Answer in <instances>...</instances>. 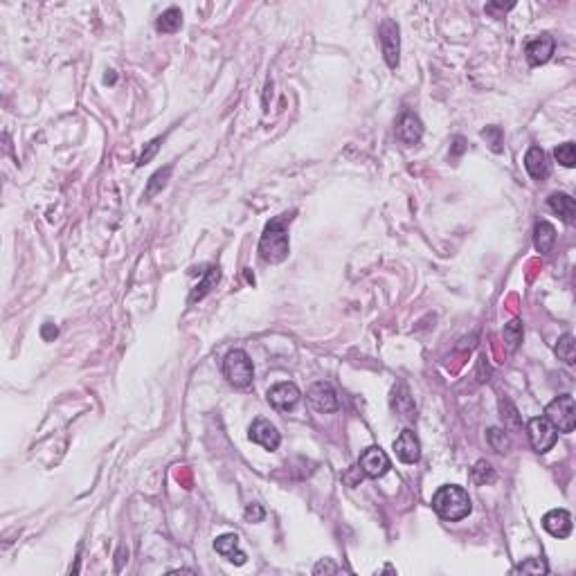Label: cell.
I'll return each instance as SVG.
<instances>
[{
    "instance_id": "cell-1",
    "label": "cell",
    "mask_w": 576,
    "mask_h": 576,
    "mask_svg": "<svg viewBox=\"0 0 576 576\" xmlns=\"http://www.w3.org/2000/svg\"><path fill=\"white\" fill-rule=\"evenodd\" d=\"M293 216L295 212H286L266 223L264 234L259 239V257L268 264H282L288 257V225H291Z\"/></svg>"
},
{
    "instance_id": "cell-2",
    "label": "cell",
    "mask_w": 576,
    "mask_h": 576,
    "mask_svg": "<svg viewBox=\"0 0 576 576\" xmlns=\"http://www.w3.org/2000/svg\"><path fill=\"white\" fill-rule=\"evenodd\" d=\"M432 509L441 520L459 522L468 516L470 509H473V504H470V497L464 488L448 484V486H441L439 491L432 495Z\"/></svg>"
},
{
    "instance_id": "cell-3",
    "label": "cell",
    "mask_w": 576,
    "mask_h": 576,
    "mask_svg": "<svg viewBox=\"0 0 576 576\" xmlns=\"http://www.w3.org/2000/svg\"><path fill=\"white\" fill-rule=\"evenodd\" d=\"M223 374L234 387H248L252 378H255V369H252L250 356L243 349H232L228 356L223 358Z\"/></svg>"
},
{
    "instance_id": "cell-4",
    "label": "cell",
    "mask_w": 576,
    "mask_h": 576,
    "mask_svg": "<svg viewBox=\"0 0 576 576\" xmlns=\"http://www.w3.org/2000/svg\"><path fill=\"white\" fill-rule=\"evenodd\" d=\"M545 419L552 423L558 432H572L576 428V403L572 394L556 396L552 403L545 407Z\"/></svg>"
},
{
    "instance_id": "cell-5",
    "label": "cell",
    "mask_w": 576,
    "mask_h": 576,
    "mask_svg": "<svg viewBox=\"0 0 576 576\" xmlns=\"http://www.w3.org/2000/svg\"><path fill=\"white\" fill-rule=\"evenodd\" d=\"M527 434H529L531 446H534V450L538 452V455H545L547 450H552L554 443H556V439H558L556 428H554L552 423H549L545 416H534V419H529V423H527Z\"/></svg>"
},
{
    "instance_id": "cell-6",
    "label": "cell",
    "mask_w": 576,
    "mask_h": 576,
    "mask_svg": "<svg viewBox=\"0 0 576 576\" xmlns=\"http://www.w3.org/2000/svg\"><path fill=\"white\" fill-rule=\"evenodd\" d=\"M390 466H392L390 457L381 446H369L367 450H363L361 459H358V468L363 470V475H367L372 479L383 477L390 470Z\"/></svg>"
},
{
    "instance_id": "cell-7",
    "label": "cell",
    "mask_w": 576,
    "mask_h": 576,
    "mask_svg": "<svg viewBox=\"0 0 576 576\" xmlns=\"http://www.w3.org/2000/svg\"><path fill=\"white\" fill-rule=\"evenodd\" d=\"M378 37H381V48H383V57H385L387 66L394 70L399 66V52H401V37H399V25L385 19L378 30Z\"/></svg>"
},
{
    "instance_id": "cell-8",
    "label": "cell",
    "mask_w": 576,
    "mask_h": 576,
    "mask_svg": "<svg viewBox=\"0 0 576 576\" xmlns=\"http://www.w3.org/2000/svg\"><path fill=\"white\" fill-rule=\"evenodd\" d=\"M300 390L295 383H277V385H273L268 390V403L273 405L275 410H279V412H291V410L300 403Z\"/></svg>"
},
{
    "instance_id": "cell-9",
    "label": "cell",
    "mask_w": 576,
    "mask_h": 576,
    "mask_svg": "<svg viewBox=\"0 0 576 576\" xmlns=\"http://www.w3.org/2000/svg\"><path fill=\"white\" fill-rule=\"evenodd\" d=\"M309 401H311V405L318 410V412H336V410L340 407V401H338V394H336V390L329 385V383L325 381H318V383H313V385L309 387Z\"/></svg>"
},
{
    "instance_id": "cell-10",
    "label": "cell",
    "mask_w": 576,
    "mask_h": 576,
    "mask_svg": "<svg viewBox=\"0 0 576 576\" xmlns=\"http://www.w3.org/2000/svg\"><path fill=\"white\" fill-rule=\"evenodd\" d=\"M248 437H250V441L259 443V446H264L266 450H277L279 443H282V437H279L277 428L264 416H259V419L252 421L250 430H248Z\"/></svg>"
},
{
    "instance_id": "cell-11",
    "label": "cell",
    "mask_w": 576,
    "mask_h": 576,
    "mask_svg": "<svg viewBox=\"0 0 576 576\" xmlns=\"http://www.w3.org/2000/svg\"><path fill=\"white\" fill-rule=\"evenodd\" d=\"M423 135V124L419 115H414L412 111H403L396 119V137L407 146L419 144V140Z\"/></svg>"
},
{
    "instance_id": "cell-12",
    "label": "cell",
    "mask_w": 576,
    "mask_h": 576,
    "mask_svg": "<svg viewBox=\"0 0 576 576\" xmlns=\"http://www.w3.org/2000/svg\"><path fill=\"white\" fill-rule=\"evenodd\" d=\"M554 48H556V43H554L552 37H549V34H540V37L531 39L527 43V48H525V55H527L529 66H543V64H547V61L552 59V55H554Z\"/></svg>"
},
{
    "instance_id": "cell-13",
    "label": "cell",
    "mask_w": 576,
    "mask_h": 576,
    "mask_svg": "<svg viewBox=\"0 0 576 576\" xmlns=\"http://www.w3.org/2000/svg\"><path fill=\"white\" fill-rule=\"evenodd\" d=\"M543 527H545L547 534H552L554 538H567V536L572 534L574 522H572L570 511H565V509H552V511L545 513Z\"/></svg>"
},
{
    "instance_id": "cell-14",
    "label": "cell",
    "mask_w": 576,
    "mask_h": 576,
    "mask_svg": "<svg viewBox=\"0 0 576 576\" xmlns=\"http://www.w3.org/2000/svg\"><path fill=\"white\" fill-rule=\"evenodd\" d=\"M394 450L403 464H416L421 459V443H419L412 430H403L399 434V439L394 441Z\"/></svg>"
},
{
    "instance_id": "cell-15",
    "label": "cell",
    "mask_w": 576,
    "mask_h": 576,
    "mask_svg": "<svg viewBox=\"0 0 576 576\" xmlns=\"http://www.w3.org/2000/svg\"><path fill=\"white\" fill-rule=\"evenodd\" d=\"M214 549L219 552L221 556L228 558L230 563L234 565H243L246 563V554L239 549V536L237 534H223L214 540Z\"/></svg>"
},
{
    "instance_id": "cell-16",
    "label": "cell",
    "mask_w": 576,
    "mask_h": 576,
    "mask_svg": "<svg viewBox=\"0 0 576 576\" xmlns=\"http://www.w3.org/2000/svg\"><path fill=\"white\" fill-rule=\"evenodd\" d=\"M525 167L529 171V176L534 180H545L549 176V162L547 153L540 146H531L525 155Z\"/></svg>"
},
{
    "instance_id": "cell-17",
    "label": "cell",
    "mask_w": 576,
    "mask_h": 576,
    "mask_svg": "<svg viewBox=\"0 0 576 576\" xmlns=\"http://www.w3.org/2000/svg\"><path fill=\"white\" fill-rule=\"evenodd\" d=\"M547 205L554 214H558L565 223H574L576 219V203L570 194H563V191H556L547 198Z\"/></svg>"
},
{
    "instance_id": "cell-18",
    "label": "cell",
    "mask_w": 576,
    "mask_h": 576,
    "mask_svg": "<svg viewBox=\"0 0 576 576\" xmlns=\"http://www.w3.org/2000/svg\"><path fill=\"white\" fill-rule=\"evenodd\" d=\"M556 243V228L549 221H536L534 225V246L540 255H549Z\"/></svg>"
},
{
    "instance_id": "cell-19",
    "label": "cell",
    "mask_w": 576,
    "mask_h": 576,
    "mask_svg": "<svg viewBox=\"0 0 576 576\" xmlns=\"http://www.w3.org/2000/svg\"><path fill=\"white\" fill-rule=\"evenodd\" d=\"M219 279H221V268L219 266H209L207 270H205V279L203 282H200L194 291H191V295H189V304H194V302H198V300H203L205 295L212 291V286H216L219 284Z\"/></svg>"
},
{
    "instance_id": "cell-20",
    "label": "cell",
    "mask_w": 576,
    "mask_h": 576,
    "mask_svg": "<svg viewBox=\"0 0 576 576\" xmlns=\"http://www.w3.org/2000/svg\"><path fill=\"white\" fill-rule=\"evenodd\" d=\"M180 25H182V12L178 10V7H171V10L162 12L158 16V21H155V30L162 32V34H173V32L180 30Z\"/></svg>"
},
{
    "instance_id": "cell-21",
    "label": "cell",
    "mask_w": 576,
    "mask_h": 576,
    "mask_svg": "<svg viewBox=\"0 0 576 576\" xmlns=\"http://www.w3.org/2000/svg\"><path fill=\"white\" fill-rule=\"evenodd\" d=\"M470 482L477 484V486H484V484H491L495 482V470L493 466L488 464L486 459H479L477 464L470 468Z\"/></svg>"
},
{
    "instance_id": "cell-22",
    "label": "cell",
    "mask_w": 576,
    "mask_h": 576,
    "mask_svg": "<svg viewBox=\"0 0 576 576\" xmlns=\"http://www.w3.org/2000/svg\"><path fill=\"white\" fill-rule=\"evenodd\" d=\"M504 345H507V352L513 354L522 343V322L520 320H511L509 325H504Z\"/></svg>"
},
{
    "instance_id": "cell-23",
    "label": "cell",
    "mask_w": 576,
    "mask_h": 576,
    "mask_svg": "<svg viewBox=\"0 0 576 576\" xmlns=\"http://www.w3.org/2000/svg\"><path fill=\"white\" fill-rule=\"evenodd\" d=\"M556 356L561 358L563 363H567V365H574L576 363V343H574V336L572 334H565V336L558 338Z\"/></svg>"
},
{
    "instance_id": "cell-24",
    "label": "cell",
    "mask_w": 576,
    "mask_h": 576,
    "mask_svg": "<svg viewBox=\"0 0 576 576\" xmlns=\"http://www.w3.org/2000/svg\"><path fill=\"white\" fill-rule=\"evenodd\" d=\"M171 171H173V164H167V167H164V169L155 171L153 176H151V180H149V185H146L144 198H151V196L158 194V191H160L164 185H167V180H169V176H171Z\"/></svg>"
},
{
    "instance_id": "cell-25",
    "label": "cell",
    "mask_w": 576,
    "mask_h": 576,
    "mask_svg": "<svg viewBox=\"0 0 576 576\" xmlns=\"http://www.w3.org/2000/svg\"><path fill=\"white\" fill-rule=\"evenodd\" d=\"M479 135L486 140V144L491 146L493 153H502L504 151V133H502L500 126H486V128H482V133H479Z\"/></svg>"
},
{
    "instance_id": "cell-26",
    "label": "cell",
    "mask_w": 576,
    "mask_h": 576,
    "mask_svg": "<svg viewBox=\"0 0 576 576\" xmlns=\"http://www.w3.org/2000/svg\"><path fill=\"white\" fill-rule=\"evenodd\" d=\"M554 158L563 164V167L567 169H572L574 164H576V146L574 142H563V144H558L556 149H554Z\"/></svg>"
},
{
    "instance_id": "cell-27",
    "label": "cell",
    "mask_w": 576,
    "mask_h": 576,
    "mask_svg": "<svg viewBox=\"0 0 576 576\" xmlns=\"http://www.w3.org/2000/svg\"><path fill=\"white\" fill-rule=\"evenodd\" d=\"M401 392L403 394L399 396V392L394 390V407H396V412L403 416V419H414L416 414V410H414V403H412V399H410V394L405 392V387H401Z\"/></svg>"
},
{
    "instance_id": "cell-28",
    "label": "cell",
    "mask_w": 576,
    "mask_h": 576,
    "mask_svg": "<svg viewBox=\"0 0 576 576\" xmlns=\"http://www.w3.org/2000/svg\"><path fill=\"white\" fill-rule=\"evenodd\" d=\"M486 439H488V443H491V448L495 452H502V455L504 452H509V448H511V441L507 437V432L500 430V428H491L488 434H486Z\"/></svg>"
},
{
    "instance_id": "cell-29",
    "label": "cell",
    "mask_w": 576,
    "mask_h": 576,
    "mask_svg": "<svg viewBox=\"0 0 576 576\" xmlns=\"http://www.w3.org/2000/svg\"><path fill=\"white\" fill-rule=\"evenodd\" d=\"M500 412L504 419V425L511 428V430H520V419H518L516 407L511 405V401H507V399L500 401Z\"/></svg>"
},
{
    "instance_id": "cell-30",
    "label": "cell",
    "mask_w": 576,
    "mask_h": 576,
    "mask_svg": "<svg viewBox=\"0 0 576 576\" xmlns=\"http://www.w3.org/2000/svg\"><path fill=\"white\" fill-rule=\"evenodd\" d=\"M516 572L518 574H547L549 567H547V563L543 561V558H529V561L520 563L516 567Z\"/></svg>"
},
{
    "instance_id": "cell-31",
    "label": "cell",
    "mask_w": 576,
    "mask_h": 576,
    "mask_svg": "<svg viewBox=\"0 0 576 576\" xmlns=\"http://www.w3.org/2000/svg\"><path fill=\"white\" fill-rule=\"evenodd\" d=\"M160 142H162V137H155V140H151L149 144H146V149L140 153V158H137V164L140 167H142V164H146V162H151V158L155 153H158V149H160Z\"/></svg>"
},
{
    "instance_id": "cell-32",
    "label": "cell",
    "mask_w": 576,
    "mask_h": 576,
    "mask_svg": "<svg viewBox=\"0 0 576 576\" xmlns=\"http://www.w3.org/2000/svg\"><path fill=\"white\" fill-rule=\"evenodd\" d=\"M516 7V3H488L486 5V14H491L493 19H500V14L509 12Z\"/></svg>"
},
{
    "instance_id": "cell-33",
    "label": "cell",
    "mask_w": 576,
    "mask_h": 576,
    "mask_svg": "<svg viewBox=\"0 0 576 576\" xmlns=\"http://www.w3.org/2000/svg\"><path fill=\"white\" fill-rule=\"evenodd\" d=\"M264 516H266V511H264L261 504H248V507H246V520L261 522V520H264Z\"/></svg>"
},
{
    "instance_id": "cell-34",
    "label": "cell",
    "mask_w": 576,
    "mask_h": 576,
    "mask_svg": "<svg viewBox=\"0 0 576 576\" xmlns=\"http://www.w3.org/2000/svg\"><path fill=\"white\" fill-rule=\"evenodd\" d=\"M340 570H343V567H338L336 563H331L329 558H325V561H320L316 567H313V574H322V572H325V574H327V572H329V574H336V572H340Z\"/></svg>"
},
{
    "instance_id": "cell-35",
    "label": "cell",
    "mask_w": 576,
    "mask_h": 576,
    "mask_svg": "<svg viewBox=\"0 0 576 576\" xmlns=\"http://www.w3.org/2000/svg\"><path fill=\"white\" fill-rule=\"evenodd\" d=\"M466 151V144H464V137H455V146H452V155H461Z\"/></svg>"
},
{
    "instance_id": "cell-36",
    "label": "cell",
    "mask_w": 576,
    "mask_h": 576,
    "mask_svg": "<svg viewBox=\"0 0 576 576\" xmlns=\"http://www.w3.org/2000/svg\"><path fill=\"white\" fill-rule=\"evenodd\" d=\"M55 336H57V327H52L50 322H48V325L43 327V338L50 340V338H55Z\"/></svg>"
}]
</instances>
